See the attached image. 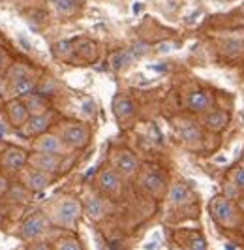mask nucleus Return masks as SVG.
I'll list each match as a JSON object with an SVG mask.
<instances>
[{
    "label": "nucleus",
    "mask_w": 244,
    "mask_h": 250,
    "mask_svg": "<svg viewBox=\"0 0 244 250\" xmlns=\"http://www.w3.org/2000/svg\"><path fill=\"white\" fill-rule=\"evenodd\" d=\"M203 123L208 130L212 132H222L225 126L229 125V115L227 111H222V109H214V111H208L203 119Z\"/></svg>",
    "instance_id": "nucleus-15"
},
{
    "label": "nucleus",
    "mask_w": 244,
    "mask_h": 250,
    "mask_svg": "<svg viewBox=\"0 0 244 250\" xmlns=\"http://www.w3.org/2000/svg\"><path fill=\"white\" fill-rule=\"evenodd\" d=\"M81 213H83V205L75 198H66V200L59 201L55 205L51 220L57 226H61V228H73L77 224Z\"/></svg>",
    "instance_id": "nucleus-2"
},
{
    "label": "nucleus",
    "mask_w": 244,
    "mask_h": 250,
    "mask_svg": "<svg viewBox=\"0 0 244 250\" xmlns=\"http://www.w3.org/2000/svg\"><path fill=\"white\" fill-rule=\"evenodd\" d=\"M30 164H32V169H38V171H43V173H57L61 169V156L57 154H49V152H34L30 158Z\"/></svg>",
    "instance_id": "nucleus-7"
},
{
    "label": "nucleus",
    "mask_w": 244,
    "mask_h": 250,
    "mask_svg": "<svg viewBox=\"0 0 244 250\" xmlns=\"http://www.w3.org/2000/svg\"><path fill=\"white\" fill-rule=\"evenodd\" d=\"M207 249V241L201 233H192L188 239V250H205Z\"/></svg>",
    "instance_id": "nucleus-27"
},
{
    "label": "nucleus",
    "mask_w": 244,
    "mask_h": 250,
    "mask_svg": "<svg viewBox=\"0 0 244 250\" xmlns=\"http://www.w3.org/2000/svg\"><path fill=\"white\" fill-rule=\"evenodd\" d=\"M177 130H179V136H181L184 141H188V143H195V141L201 139L199 128L195 125H192V123H179Z\"/></svg>",
    "instance_id": "nucleus-21"
},
{
    "label": "nucleus",
    "mask_w": 244,
    "mask_h": 250,
    "mask_svg": "<svg viewBox=\"0 0 244 250\" xmlns=\"http://www.w3.org/2000/svg\"><path fill=\"white\" fill-rule=\"evenodd\" d=\"M111 164H113V169H117L124 177L134 175L135 171L139 169V162H137L135 154H132L130 150L126 149L115 150L113 156H111Z\"/></svg>",
    "instance_id": "nucleus-4"
},
{
    "label": "nucleus",
    "mask_w": 244,
    "mask_h": 250,
    "mask_svg": "<svg viewBox=\"0 0 244 250\" xmlns=\"http://www.w3.org/2000/svg\"><path fill=\"white\" fill-rule=\"evenodd\" d=\"M75 53L81 57V59H85V61H94L98 57V47L94 42H90V40H83V42H79V45H75L73 47Z\"/></svg>",
    "instance_id": "nucleus-23"
},
{
    "label": "nucleus",
    "mask_w": 244,
    "mask_h": 250,
    "mask_svg": "<svg viewBox=\"0 0 244 250\" xmlns=\"http://www.w3.org/2000/svg\"><path fill=\"white\" fill-rule=\"evenodd\" d=\"M26 75H30V72H28L24 66H21V64H13L12 68L8 70V79H10V81L23 79V77H26Z\"/></svg>",
    "instance_id": "nucleus-28"
},
{
    "label": "nucleus",
    "mask_w": 244,
    "mask_h": 250,
    "mask_svg": "<svg viewBox=\"0 0 244 250\" xmlns=\"http://www.w3.org/2000/svg\"><path fill=\"white\" fill-rule=\"evenodd\" d=\"M51 125V115L49 113H40V115H32L28 117V121L24 123L23 126V132L24 136H41L45 134L47 126Z\"/></svg>",
    "instance_id": "nucleus-9"
},
{
    "label": "nucleus",
    "mask_w": 244,
    "mask_h": 250,
    "mask_svg": "<svg viewBox=\"0 0 244 250\" xmlns=\"http://www.w3.org/2000/svg\"><path fill=\"white\" fill-rule=\"evenodd\" d=\"M4 92H6V81H4L2 77H0V96H2Z\"/></svg>",
    "instance_id": "nucleus-34"
},
{
    "label": "nucleus",
    "mask_w": 244,
    "mask_h": 250,
    "mask_svg": "<svg viewBox=\"0 0 244 250\" xmlns=\"http://www.w3.org/2000/svg\"><path fill=\"white\" fill-rule=\"evenodd\" d=\"M24 183H26V188H28V190H32V192H41V190H45L53 181H51V175H49V173L32 169V171L26 175Z\"/></svg>",
    "instance_id": "nucleus-16"
},
{
    "label": "nucleus",
    "mask_w": 244,
    "mask_h": 250,
    "mask_svg": "<svg viewBox=\"0 0 244 250\" xmlns=\"http://www.w3.org/2000/svg\"><path fill=\"white\" fill-rule=\"evenodd\" d=\"M134 61V55H132V51L130 49H122V51H117V53H113L109 59V64L113 70H122V68H126L128 64Z\"/></svg>",
    "instance_id": "nucleus-20"
},
{
    "label": "nucleus",
    "mask_w": 244,
    "mask_h": 250,
    "mask_svg": "<svg viewBox=\"0 0 244 250\" xmlns=\"http://www.w3.org/2000/svg\"><path fill=\"white\" fill-rule=\"evenodd\" d=\"M141 185L145 188L148 194H152V196H160L163 190H165V183H163V179L160 173H156L154 169H148L145 175L141 177Z\"/></svg>",
    "instance_id": "nucleus-14"
},
{
    "label": "nucleus",
    "mask_w": 244,
    "mask_h": 250,
    "mask_svg": "<svg viewBox=\"0 0 244 250\" xmlns=\"http://www.w3.org/2000/svg\"><path fill=\"white\" fill-rule=\"evenodd\" d=\"M113 113L115 117L121 121V123H126L128 119H132L135 113L134 102L130 100L128 96H117L115 102H113Z\"/></svg>",
    "instance_id": "nucleus-13"
},
{
    "label": "nucleus",
    "mask_w": 244,
    "mask_h": 250,
    "mask_svg": "<svg viewBox=\"0 0 244 250\" xmlns=\"http://www.w3.org/2000/svg\"><path fill=\"white\" fill-rule=\"evenodd\" d=\"M210 216L222 228H237L241 224L239 209L225 196H216L214 200L210 201Z\"/></svg>",
    "instance_id": "nucleus-1"
},
{
    "label": "nucleus",
    "mask_w": 244,
    "mask_h": 250,
    "mask_svg": "<svg viewBox=\"0 0 244 250\" xmlns=\"http://www.w3.org/2000/svg\"><path fill=\"white\" fill-rule=\"evenodd\" d=\"M23 98V104L26 105V109H28L30 115H40V113H45V109H47V104H45L41 94H32L30 92V94H26Z\"/></svg>",
    "instance_id": "nucleus-19"
},
{
    "label": "nucleus",
    "mask_w": 244,
    "mask_h": 250,
    "mask_svg": "<svg viewBox=\"0 0 244 250\" xmlns=\"http://www.w3.org/2000/svg\"><path fill=\"white\" fill-rule=\"evenodd\" d=\"M239 211H241V213H244V198H241V200H239Z\"/></svg>",
    "instance_id": "nucleus-35"
},
{
    "label": "nucleus",
    "mask_w": 244,
    "mask_h": 250,
    "mask_svg": "<svg viewBox=\"0 0 244 250\" xmlns=\"http://www.w3.org/2000/svg\"><path fill=\"white\" fill-rule=\"evenodd\" d=\"M231 185L235 188H239V190H244V166L243 167H237V169H233L231 171Z\"/></svg>",
    "instance_id": "nucleus-29"
},
{
    "label": "nucleus",
    "mask_w": 244,
    "mask_h": 250,
    "mask_svg": "<svg viewBox=\"0 0 244 250\" xmlns=\"http://www.w3.org/2000/svg\"><path fill=\"white\" fill-rule=\"evenodd\" d=\"M130 51H132V55H134V59H135V57H139V55H143V53H145L146 45L145 43H135V45L130 47Z\"/></svg>",
    "instance_id": "nucleus-31"
},
{
    "label": "nucleus",
    "mask_w": 244,
    "mask_h": 250,
    "mask_svg": "<svg viewBox=\"0 0 244 250\" xmlns=\"http://www.w3.org/2000/svg\"><path fill=\"white\" fill-rule=\"evenodd\" d=\"M26 250H53L51 247H49L45 241H30V245H28V249Z\"/></svg>",
    "instance_id": "nucleus-30"
},
{
    "label": "nucleus",
    "mask_w": 244,
    "mask_h": 250,
    "mask_svg": "<svg viewBox=\"0 0 244 250\" xmlns=\"http://www.w3.org/2000/svg\"><path fill=\"white\" fill-rule=\"evenodd\" d=\"M26 160H28L26 152H24L23 149H19V147H10V149H6L4 156H2L4 167H8L10 171H19V169H23Z\"/></svg>",
    "instance_id": "nucleus-11"
},
{
    "label": "nucleus",
    "mask_w": 244,
    "mask_h": 250,
    "mask_svg": "<svg viewBox=\"0 0 244 250\" xmlns=\"http://www.w3.org/2000/svg\"><path fill=\"white\" fill-rule=\"evenodd\" d=\"M62 141L68 145V147H73V149H81L88 143V130H86L85 125H68L64 126L62 130Z\"/></svg>",
    "instance_id": "nucleus-6"
},
{
    "label": "nucleus",
    "mask_w": 244,
    "mask_h": 250,
    "mask_svg": "<svg viewBox=\"0 0 244 250\" xmlns=\"http://www.w3.org/2000/svg\"><path fill=\"white\" fill-rule=\"evenodd\" d=\"M10 136V126L6 125L4 121H0V139L8 138Z\"/></svg>",
    "instance_id": "nucleus-32"
},
{
    "label": "nucleus",
    "mask_w": 244,
    "mask_h": 250,
    "mask_svg": "<svg viewBox=\"0 0 244 250\" xmlns=\"http://www.w3.org/2000/svg\"><path fill=\"white\" fill-rule=\"evenodd\" d=\"M98 187L103 194H109V196H119L122 190V181L121 173L113 167H105L100 171L98 175Z\"/></svg>",
    "instance_id": "nucleus-5"
},
{
    "label": "nucleus",
    "mask_w": 244,
    "mask_h": 250,
    "mask_svg": "<svg viewBox=\"0 0 244 250\" xmlns=\"http://www.w3.org/2000/svg\"><path fill=\"white\" fill-rule=\"evenodd\" d=\"M210 104H212V98L205 90H192L186 96V107L194 113L207 111L208 107H210Z\"/></svg>",
    "instance_id": "nucleus-10"
},
{
    "label": "nucleus",
    "mask_w": 244,
    "mask_h": 250,
    "mask_svg": "<svg viewBox=\"0 0 244 250\" xmlns=\"http://www.w3.org/2000/svg\"><path fill=\"white\" fill-rule=\"evenodd\" d=\"M0 224H2V213H0Z\"/></svg>",
    "instance_id": "nucleus-37"
},
{
    "label": "nucleus",
    "mask_w": 244,
    "mask_h": 250,
    "mask_svg": "<svg viewBox=\"0 0 244 250\" xmlns=\"http://www.w3.org/2000/svg\"><path fill=\"white\" fill-rule=\"evenodd\" d=\"M49 228V220L45 218V214L34 213L28 218H24V222L21 224V237L24 241H36L40 239Z\"/></svg>",
    "instance_id": "nucleus-3"
},
{
    "label": "nucleus",
    "mask_w": 244,
    "mask_h": 250,
    "mask_svg": "<svg viewBox=\"0 0 244 250\" xmlns=\"http://www.w3.org/2000/svg\"><path fill=\"white\" fill-rule=\"evenodd\" d=\"M34 79H32V75H26L23 79H17V81H12V90L15 96H26V94H30L32 90H34Z\"/></svg>",
    "instance_id": "nucleus-22"
},
{
    "label": "nucleus",
    "mask_w": 244,
    "mask_h": 250,
    "mask_svg": "<svg viewBox=\"0 0 244 250\" xmlns=\"http://www.w3.org/2000/svg\"><path fill=\"white\" fill-rule=\"evenodd\" d=\"M28 117H30V113H28L26 105L23 104V100L8 102V119H10L12 126L21 128V126H24V123L28 121Z\"/></svg>",
    "instance_id": "nucleus-12"
},
{
    "label": "nucleus",
    "mask_w": 244,
    "mask_h": 250,
    "mask_svg": "<svg viewBox=\"0 0 244 250\" xmlns=\"http://www.w3.org/2000/svg\"><path fill=\"white\" fill-rule=\"evenodd\" d=\"M73 51L75 49H73V45L70 43V42H59V43L55 45V53H57L61 59H66V61L72 59Z\"/></svg>",
    "instance_id": "nucleus-26"
},
{
    "label": "nucleus",
    "mask_w": 244,
    "mask_h": 250,
    "mask_svg": "<svg viewBox=\"0 0 244 250\" xmlns=\"http://www.w3.org/2000/svg\"><path fill=\"white\" fill-rule=\"evenodd\" d=\"M85 211L92 220H102V218L105 216V203L102 201V198L92 196V198H88V200H86Z\"/></svg>",
    "instance_id": "nucleus-18"
},
{
    "label": "nucleus",
    "mask_w": 244,
    "mask_h": 250,
    "mask_svg": "<svg viewBox=\"0 0 244 250\" xmlns=\"http://www.w3.org/2000/svg\"><path fill=\"white\" fill-rule=\"evenodd\" d=\"M53 250H83V247L79 245V241L73 237H62L57 241Z\"/></svg>",
    "instance_id": "nucleus-24"
},
{
    "label": "nucleus",
    "mask_w": 244,
    "mask_h": 250,
    "mask_svg": "<svg viewBox=\"0 0 244 250\" xmlns=\"http://www.w3.org/2000/svg\"><path fill=\"white\" fill-rule=\"evenodd\" d=\"M34 150L36 152H49V154H57L62 156L66 152V143L61 138L53 136V134H41L34 141Z\"/></svg>",
    "instance_id": "nucleus-8"
},
{
    "label": "nucleus",
    "mask_w": 244,
    "mask_h": 250,
    "mask_svg": "<svg viewBox=\"0 0 244 250\" xmlns=\"http://www.w3.org/2000/svg\"><path fill=\"white\" fill-rule=\"evenodd\" d=\"M4 61H6V57H4V53L0 51V70H2V66H4Z\"/></svg>",
    "instance_id": "nucleus-36"
},
{
    "label": "nucleus",
    "mask_w": 244,
    "mask_h": 250,
    "mask_svg": "<svg viewBox=\"0 0 244 250\" xmlns=\"http://www.w3.org/2000/svg\"><path fill=\"white\" fill-rule=\"evenodd\" d=\"M53 6L59 13L68 15L77 8V0H53Z\"/></svg>",
    "instance_id": "nucleus-25"
},
{
    "label": "nucleus",
    "mask_w": 244,
    "mask_h": 250,
    "mask_svg": "<svg viewBox=\"0 0 244 250\" xmlns=\"http://www.w3.org/2000/svg\"><path fill=\"white\" fill-rule=\"evenodd\" d=\"M6 188H8V183H6V179L0 175V196L6 192Z\"/></svg>",
    "instance_id": "nucleus-33"
},
{
    "label": "nucleus",
    "mask_w": 244,
    "mask_h": 250,
    "mask_svg": "<svg viewBox=\"0 0 244 250\" xmlns=\"http://www.w3.org/2000/svg\"><path fill=\"white\" fill-rule=\"evenodd\" d=\"M190 190H188V187L184 185V183H175V185H171L169 192H167V198H169V201L173 203V205H183V203H186V201L190 200Z\"/></svg>",
    "instance_id": "nucleus-17"
}]
</instances>
